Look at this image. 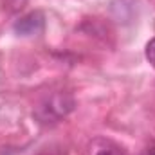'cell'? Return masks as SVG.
Segmentation results:
<instances>
[{"mask_svg": "<svg viewBox=\"0 0 155 155\" xmlns=\"http://www.w3.org/2000/svg\"><path fill=\"white\" fill-rule=\"evenodd\" d=\"M41 27H43V15L41 13H29L15 24V31L22 36L36 35L41 31Z\"/></svg>", "mask_w": 155, "mask_h": 155, "instance_id": "cell-2", "label": "cell"}, {"mask_svg": "<svg viewBox=\"0 0 155 155\" xmlns=\"http://www.w3.org/2000/svg\"><path fill=\"white\" fill-rule=\"evenodd\" d=\"M90 148H92V150H90L92 155H126V152H124L121 146H117L116 143L107 141V139H97V141H94Z\"/></svg>", "mask_w": 155, "mask_h": 155, "instance_id": "cell-3", "label": "cell"}, {"mask_svg": "<svg viewBox=\"0 0 155 155\" xmlns=\"http://www.w3.org/2000/svg\"><path fill=\"white\" fill-rule=\"evenodd\" d=\"M144 155H155V150H148V152H146Z\"/></svg>", "mask_w": 155, "mask_h": 155, "instance_id": "cell-6", "label": "cell"}, {"mask_svg": "<svg viewBox=\"0 0 155 155\" xmlns=\"http://www.w3.org/2000/svg\"><path fill=\"white\" fill-rule=\"evenodd\" d=\"M27 4V0H4V5L9 9V11H20L24 5Z\"/></svg>", "mask_w": 155, "mask_h": 155, "instance_id": "cell-4", "label": "cell"}, {"mask_svg": "<svg viewBox=\"0 0 155 155\" xmlns=\"http://www.w3.org/2000/svg\"><path fill=\"white\" fill-rule=\"evenodd\" d=\"M146 60L155 67V38L150 40L148 45H146Z\"/></svg>", "mask_w": 155, "mask_h": 155, "instance_id": "cell-5", "label": "cell"}, {"mask_svg": "<svg viewBox=\"0 0 155 155\" xmlns=\"http://www.w3.org/2000/svg\"><path fill=\"white\" fill-rule=\"evenodd\" d=\"M72 99L67 96V94H54L51 97H47L38 108V117L43 123H49V121H56L60 117L67 116L72 108Z\"/></svg>", "mask_w": 155, "mask_h": 155, "instance_id": "cell-1", "label": "cell"}]
</instances>
